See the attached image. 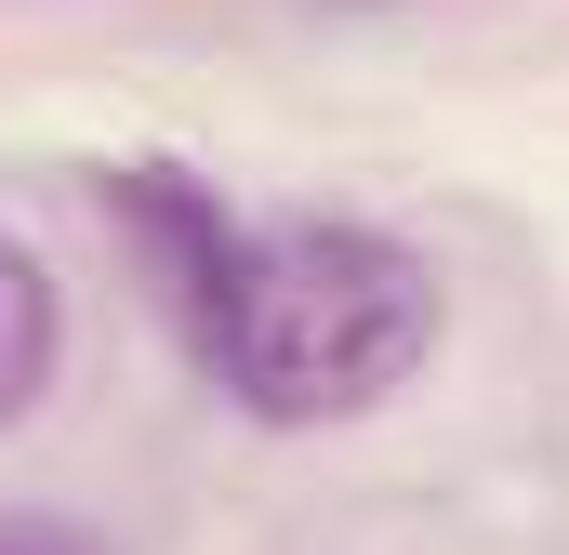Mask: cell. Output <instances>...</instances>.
Wrapping results in <instances>:
<instances>
[{
	"label": "cell",
	"instance_id": "cell-1",
	"mask_svg": "<svg viewBox=\"0 0 569 555\" xmlns=\"http://www.w3.org/2000/svg\"><path fill=\"white\" fill-rule=\"evenodd\" d=\"M107 212L146 252V291L172 304L186 357L252 423H358L437 357V265L358 212L252 225L172 159H120Z\"/></svg>",
	"mask_w": 569,
	"mask_h": 555
},
{
	"label": "cell",
	"instance_id": "cell-2",
	"mask_svg": "<svg viewBox=\"0 0 569 555\" xmlns=\"http://www.w3.org/2000/svg\"><path fill=\"white\" fill-rule=\"evenodd\" d=\"M53 344H67L53 265H40L27 239H0V423H27V411H40V384H53Z\"/></svg>",
	"mask_w": 569,
	"mask_h": 555
},
{
	"label": "cell",
	"instance_id": "cell-3",
	"mask_svg": "<svg viewBox=\"0 0 569 555\" xmlns=\"http://www.w3.org/2000/svg\"><path fill=\"white\" fill-rule=\"evenodd\" d=\"M0 555H107L93 529H67V516H27V503H0Z\"/></svg>",
	"mask_w": 569,
	"mask_h": 555
}]
</instances>
